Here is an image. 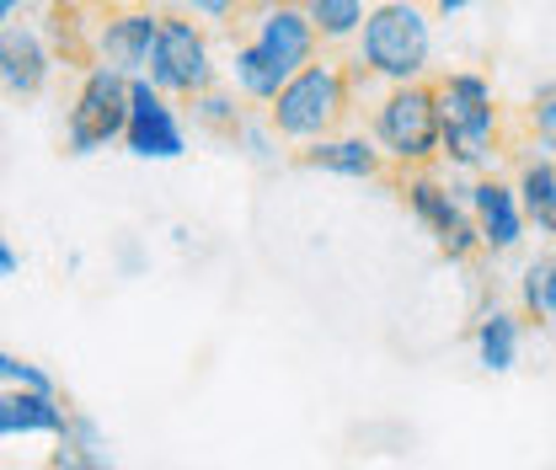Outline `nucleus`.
Wrapping results in <instances>:
<instances>
[{"label": "nucleus", "mask_w": 556, "mask_h": 470, "mask_svg": "<svg viewBox=\"0 0 556 470\" xmlns=\"http://www.w3.org/2000/svg\"><path fill=\"white\" fill-rule=\"evenodd\" d=\"M230 27H241V43L230 54V80L236 97L252 107H274L278 91L305 65L321 60V33L311 27L300 0H263Z\"/></svg>", "instance_id": "f257e3e1"}, {"label": "nucleus", "mask_w": 556, "mask_h": 470, "mask_svg": "<svg viewBox=\"0 0 556 470\" xmlns=\"http://www.w3.org/2000/svg\"><path fill=\"white\" fill-rule=\"evenodd\" d=\"M358 91H364V75L353 60H316V65H305L283 91H278V102L263 113L268 118V129H274L283 144H321V139L343 135V124L353 118V107H358Z\"/></svg>", "instance_id": "f03ea898"}, {"label": "nucleus", "mask_w": 556, "mask_h": 470, "mask_svg": "<svg viewBox=\"0 0 556 470\" xmlns=\"http://www.w3.org/2000/svg\"><path fill=\"white\" fill-rule=\"evenodd\" d=\"M439 80V161L450 172H466V177H482L492 172V161L508 150L503 139V102L492 91V80L477 69H444L433 75Z\"/></svg>", "instance_id": "7ed1b4c3"}, {"label": "nucleus", "mask_w": 556, "mask_h": 470, "mask_svg": "<svg viewBox=\"0 0 556 470\" xmlns=\"http://www.w3.org/2000/svg\"><path fill=\"white\" fill-rule=\"evenodd\" d=\"M369 139L380 144L391 177L407 172H433L439 166V80H407V86H386L369 107Z\"/></svg>", "instance_id": "20e7f679"}, {"label": "nucleus", "mask_w": 556, "mask_h": 470, "mask_svg": "<svg viewBox=\"0 0 556 470\" xmlns=\"http://www.w3.org/2000/svg\"><path fill=\"white\" fill-rule=\"evenodd\" d=\"M353 65L364 80H386V86H407L428 75L433 60V22H428V5L422 0H380L358 38H353Z\"/></svg>", "instance_id": "39448f33"}, {"label": "nucleus", "mask_w": 556, "mask_h": 470, "mask_svg": "<svg viewBox=\"0 0 556 470\" xmlns=\"http://www.w3.org/2000/svg\"><path fill=\"white\" fill-rule=\"evenodd\" d=\"M391 182H396V193H402V203H407V214L422 225V236L439 246L444 263H460V268H466V263L486 257L466 193H455L439 172H407V177H391Z\"/></svg>", "instance_id": "423d86ee"}, {"label": "nucleus", "mask_w": 556, "mask_h": 470, "mask_svg": "<svg viewBox=\"0 0 556 470\" xmlns=\"http://www.w3.org/2000/svg\"><path fill=\"white\" fill-rule=\"evenodd\" d=\"M155 91H166L172 102H193L219 86V65H214V43H208L204 22H193L188 11H161V38L150 54V75Z\"/></svg>", "instance_id": "0eeeda50"}, {"label": "nucleus", "mask_w": 556, "mask_h": 470, "mask_svg": "<svg viewBox=\"0 0 556 470\" xmlns=\"http://www.w3.org/2000/svg\"><path fill=\"white\" fill-rule=\"evenodd\" d=\"M129 91H135V80L118 75V69L108 65L80 69V86H75L65 113V155H97L108 144H124Z\"/></svg>", "instance_id": "6e6552de"}, {"label": "nucleus", "mask_w": 556, "mask_h": 470, "mask_svg": "<svg viewBox=\"0 0 556 470\" xmlns=\"http://www.w3.org/2000/svg\"><path fill=\"white\" fill-rule=\"evenodd\" d=\"M124 150L135 161H182L188 155V124L166 91H155L144 75L129 91V124H124Z\"/></svg>", "instance_id": "1a4fd4ad"}, {"label": "nucleus", "mask_w": 556, "mask_h": 470, "mask_svg": "<svg viewBox=\"0 0 556 470\" xmlns=\"http://www.w3.org/2000/svg\"><path fill=\"white\" fill-rule=\"evenodd\" d=\"M155 38H161V11L150 5H124V11H108L91 33V65H108L118 75H150V54H155Z\"/></svg>", "instance_id": "9d476101"}, {"label": "nucleus", "mask_w": 556, "mask_h": 470, "mask_svg": "<svg viewBox=\"0 0 556 470\" xmlns=\"http://www.w3.org/2000/svg\"><path fill=\"white\" fill-rule=\"evenodd\" d=\"M54 65H60V49L43 38V27H27V22L0 27V91L5 97L38 102L54 80Z\"/></svg>", "instance_id": "9b49d317"}, {"label": "nucleus", "mask_w": 556, "mask_h": 470, "mask_svg": "<svg viewBox=\"0 0 556 470\" xmlns=\"http://www.w3.org/2000/svg\"><path fill=\"white\" fill-rule=\"evenodd\" d=\"M466 203H471V219H477V236H482L486 257H503V252H514L525 241L530 219H525V203H519L508 177H497V172L471 177L466 182Z\"/></svg>", "instance_id": "f8f14e48"}, {"label": "nucleus", "mask_w": 556, "mask_h": 470, "mask_svg": "<svg viewBox=\"0 0 556 470\" xmlns=\"http://www.w3.org/2000/svg\"><path fill=\"white\" fill-rule=\"evenodd\" d=\"M294 166L327 172V177H348V182H380L391 172L380 144L369 135H332L321 144H305V150H294Z\"/></svg>", "instance_id": "ddd939ff"}, {"label": "nucleus", "mask_w": 556, "mask_h": 470, "mask_svg": "<svg viewBox=\"0 0 556 470\" xmlns=\"http://www.w3.org/2000/svg\"><path fill=\"white\" fill-rule=\"evenodd\" d=\"M70 402L60 391H0V444L5 439H60Z\"/></svg>", "instance_id": "4468645a"}, {"label": "nucleus", "mask_w": 556, "mask_h": 470, "mask_svg": "<svg viewBox=\"0 0 556 470\" xmlns=\"http://www.w3.org/2000/svg\"><path fill=\"white\" fill-rule=\"evenodd\" d=\"M49 470H113V460H108V439H102V428H97L91 411L70 406L65 433H60L54 449H49Z\"/></svg>", "instance_id": "2eb2a0df"}, {"label": "nucleus", "mask_w": 556, "mask_h": 470, "mask_svg": "<svg viewBox=\"0 0 556 470\" xmlns=\"http://www.w3.org/2000/svg\"><path fill=\"white\" fill-rule=\"evenodd\" d=\"M519 342H525V316H514V310H486L482 321H477V332H471V347H477V364H482L486 374H508L514 364H519Z\"/></svg>", "instance_id": "dca6fc26"}, {"label": "nucleus", "mask_w": 556, "mask_h": 470, "mask_svg": "<svg viewBox=\"0 0 556 470\" xmlns=\"http://www.w3.org/2000/svg\"><path fill=\"white\" fill-rule=\"evenodd\" d=\"M514 193L525 203V219H530L541 236L556 241V166H552V155H525V161H519V177H514Z\"/></svg>", "instance_id": "f3484780"}, {"label": "nucleus", "mask_w": 556, "mask_h": 470, "mask_svg": "<svg viewBox=\"0 0 556 470\" xmlns=\"http://www.w3.org/2000/svg\"><path fill=\"white\" fill-rule=\"evenodd\" d=\"M519 316L535 327H556V257H541L519 272Z\"/></svg>", "instance_id": "a211bd4d"}, {"label": "nucleus", "mask_w": 556, "mask_h": 470, "mask_svg": "<svg viewBox=\"0 0 556 470\" xmlns=\"http://www.w3.org/2000/svg\"><path fill=\"white\" fill-rule=\"evenodd\" d=\"M188 113H193V124L214 139H236L241 135V124H247V107H241V97L236 91H225V86H214L204 97H193L188 102Z\"/></svg>", "instance_id": "6ab92c4d"}, {"label": "nucleus", "mask_w": 556, "mask_h": 470, "mask_svg": "<svg viewBox=\"0 0 556 470\" xmlns=\"http://www.w3.org/2000/svg\"><path fill=\"white\" fill-rule=\"evenodd\" d=\"M305 5V16H311V27L321 33V43H348V38H358V27H364V0H300Z\"/></svg>", "instance_id": "aec40b11"}, {"label": "nucleus", "mask_w": 556, "mask_h": 470, "mask_svg": "<svg viewBox=\"0 0 556 470\" xmlns=\"http://www.w3.org/2000/svg\"><path fill=\"white\" fill-rule=\"evenodd\" d=\"M0 391H60V385H54V374H49L43 364H33V358L0 347Z\"/></svg>", "instance_id": "412c9836"}, {"label": "nucleus", "mask_w": 556, "mask_h": 470, "mask_svg": "<svg viewBox=\"0 0 556 470\" xmlns=\"http://www.w3.org/2000/svg\"><path fill=\"white\" fill-rule=\"evenodd\" d=\"M525 135L535 144H556V80H541L525 102Z\"/></svg>", "instance_id": "4be33fe9"}, {"label": "nucleus", "mask_w": 556, "mask_h": 470, "mask_svg": "<svg viewBox=\"0 0 556 470\" xmlns=\"http://www.w3.org/2000/svg\"><path fill=\"white\" fill-rule=\"evenodd\" d=\"M252 5H263V0H188V16H204V22H241Z\"/></svg>", "instance_id": "5701e85b"}, {"label": "nucleus", "mask_w": 556, "mask_h": 470, "mask_svg": "<svg viewBox=\"0 0 556 470\" xmlns=\"http://www.w3.org/2000/svg\"><path fill=\"white\" fill-rule=\"evenodd\" d=\"M16 272H22V252H16V246H11V236L0 230V283H5V278H16Z\"/></svg>", "instance_id": "b1692460"}, {"label": "nucleus", "mask_w": 556, "mask_h": 470, "mask_svg": "<svg viewBox=\"0 0 556 470\" xmlns=\"http://www.w3.org/2000/svg\"><path fill=\"white\" fill-rule=\"evenodd\" d=\"M471 5H482V0H433L439 16H460V11H471Z\"/></svg>", "instance_id": "393cba45"}, {"label": "nucleus", "mask_w": 556, "mask_h": 470, "mask_svg": "<svg viewBox=\"0 0 556 470\" xmlns=\"http://www.w3.org/2000/svg\"><path fill=\"white\" fill-rule=\"evenodd\" d=\"M16 11H22V0H0V27H11V22H16Z\"/></svg>", "instance_id": "a878e982"}, {"label": "nucleus", "mask_w": 556, "mask_h": 470, "mask_svg": "<svg viewBox=\"0 0 556 470\" xmlns=\"http://www.w3.org/2000/svg\"><path fill=\"white\" fill-rule=\"evenodd\" d=\"M552 166H556V144H552Z\"/></svg>", "instance_id": "bb28decb"}, {"label": "nucleus", "mask_w": 556, "mask_h": 470, "mask_svg": "<svg viewBox=\"0 0 556 470\" xmlns=\"http://www.w3.org/2000/svg\"><path fill=\"white\" fill-rule=\"evenodd\" d=\"M552 257H556V241H552Z\"/></svg>", "instance_id": "cd10ccee"}]
</instances>
